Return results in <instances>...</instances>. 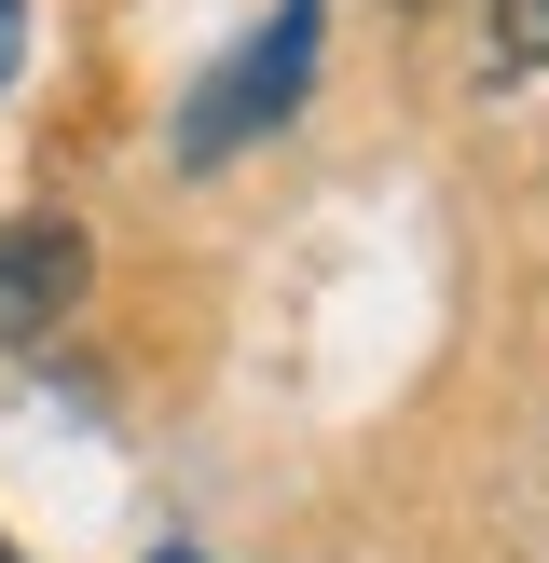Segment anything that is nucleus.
<instances>
[{"label":"nucleus","instance_id":"f257e3e1","mask_svg":"<svg viewBox=\"0 0 549 563\" xmlns=\"http://www.w3.org/2000/svg\"><path fill=\"white\" fill-rule=\"evenodd\" d=\"M82 275H97L82 220H55V207L0 220V344H55V330L82 317Z\"/></svg>","mask_w":549,"mask_h":563},{"label":"nucleus","instance_id":"f03ea898","mask_svg":"<svg viewBox=\"0 0 549 563\" xmlns=\"http://www.w3.org/2000/svg\"><path fill=\"white\" fill-rule=\"evenodd\" d=\"M302 55H316V0H289V27L234 55V97H206V110H192V124H179V152L206 165V152H234L247 124H274V110L302 97Z\"/></svg>","mask_w":549,"mask_h":563},{"label":"nucleus","instance_id":"7ed1b4c3","mask_svg":"<svg viewBox=\"0 0 549 563\" xmlns=\"http://www.w3.org/2000/svg\"><path fill=\"white\" fill-rule=\"evenodd\" d=\"M494 55L508 69H549V0H494Z\"/></svg>","mask_w":549,"mask_h":563},{"label":"nucleus","instance_id":"20e7f679","mask_svg":"<svg viewBox=\"0 0 549 563\" xmlns=\"http://www.w3.org/2000/svg\"><path fill=\"white\" fill-rule=\"evenodd\" d=\"M14 55H27V0H0V82H14Z\"/></svg>","mask_w":549,"mask_h":563},{"label":"nucleus","instance_id":"39448f33","mask_svg":"<svg viewBox=\"0 0 549 563\" xmlns=\"http://www.w3.org/2000/svg\"><path fill=\"white\" fill-rule=\"evenodd\" d=\"M384 14H426V0H384Z\"/></svg>","mask_w":549,"mask_h":563},{"label":"nucleus","instance_id":"423d86ee","mask_svg":"<svg viewBox=\"0 0 549 563\" xmlns=\"http://www.w3.org/2000/svg\"><path fill=\"white\" fill-rule=\"evenodd\" d=\"M0 563H14V537H0Z\"/></svg>","mask_w":549,"mask_h":563}]
</instances>
